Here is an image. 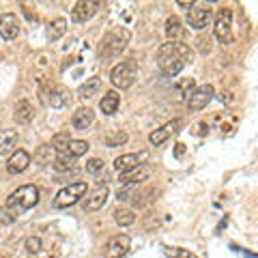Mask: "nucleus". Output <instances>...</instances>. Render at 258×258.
<instances>
[{
  "mask_svg": "<svg viewBox=\"0 0 258 258\" xmlns=\"http://www.w3.org/2000/svg\"><path fill=\"white\" fill-rule=\"evenodd\" d=\"M93 120H95V112L91 108H80L74 112V116H71V125H74V129L84 132V129L93 125Z\"/></svg>",
  "mask_w": 258,
  "mask_h": 258,
  "instance_id": "17",
  "label": "nucleus"
},
{
  "mask_svg": "<svg viewBox=\"0 0 258 258\" xmlns=\"http://www.w3.org/2000/svg\"><path fill=\"white\" fill-rule=\"evenodd\" d=\"M213 86L211 84H203V86H196V88H191V93L187 95V108L191 112H198V110H203L207 108V103L213 99Z\"/></svg>",
  "mask_w": 258,
  "mask_h": 258,
  "instance_id": "8",
  "label": "nucleus"
},
{
  "mask_svg": "<svg viewBox=\"0 0 258 258\" xmlns=\"http://www.w3.org/2000/svg\"><path fill=\"white\" fill-rule=\"evenodd\" d=\"M129 245H132V239L127 235H114L108 239V243L103 245V258H123L129 252Z\"/></svg>",
  "mask_w": 258,
  "mask_h": 258,
  "instance_id": "9",
  "label": "nucleus"
},
{
  "mask_svg": "<svg viewBox=\"0 0 258 258\" xmlns=\"http://www.w3.org/2000/svg\"><path fill=\"white\" fill-rule=\"evenodd\" d=\"M69 142H71V136L69 132H60V134H56L54 138H52V151L56 153V155H60V153H67V147H69Z\"/></svg>",
  "mask_w": 258,
  "mask_h": 258,
  "instance_id": "24",
  "label": "nucleus"
},
{
  "mask_svg": "<svg viewBox=\"0 0 258 258\" xmlns=\"http://www.w3.org/2000/svg\"><path fill=\"white\" fill-rule=\"evenodd\" d=\"M37 205H39V187L37 185H22L7 198L5 213H13V217H20L24 211H30Z\"/></svg>",
  "mask_w": 258,
  "mask_h": 258,
  "instance_id": "2",
  "label": "nucleus"
},
{
  "mask_svg": "<svg viewBox=\"0 0 258 258\" xmlns=\"http://www.w3.org/2000/svg\"><path fill=\"white\" fill-rule=\"evenodd\" d=\"M86 181H76V183H69L67 187H62L58 194L54 196V209H67V207H74L76 203H80V198L86 196Z\"/></svg>",
  "mask_w": 258,
  "mask_h": 258,
  "instance_id": "4",
  "label": "nucleus"
},
{
  "mask_svg": "<svg viewBox=\"0 0 258 258\" xmlns=\"http://www.w3.org/2000/svg\"><path fill=\"white\" fill-rule=\"evenodd\" d=\"M88 149H91V144H88L86 140H71L69 147H67V155L74 157V159H78V157L86 155Z\"/></svg>",
  "mask_w": 258,
  "mask_h": 258,
  "instance_id": "25",
  "label": "nucleus"
},
{
  "mask_svg": "<svg viewBox=\"0 0 258 258\" xmlns=\"http://www.w3.org/2000/svg\"><path fill=\"white\" fill-rule=\"evenodd\" d=\"M136 78H138V69H136V64L132 60H125V62H118L112 67L110 71V80L112 84L120 91H127V88H132Z\"/></svg>",
  "mask_w": 258,
  "mask_h": 258,
  "instance_id": "5",
  "label": "nucleus"
},
{
  "mask_svg": "<svg viewBox=\"0 0 258 258\" xmlns=\"http://www.w3.org/2000/svg\"><path fill=\"white\" fill-rule=\"evenodd\" d=\"M118 103H120V95L116 93V91H108L106 95L101 97V101H99V108H101V112L106 116H112L114 112L118 110Z\"/></svg>",
  "mask_w": 258,
  "mask_h": 258,
  "instance_id": "20",
  "label": "nucleus"
},
{
  "mask_svg": "<svg viewBox=\"0 0 258 258\" xmlns=\"http://www.w3.org/2000/svg\"><path fill=\"white\" fill-rule=\"evenodd\" d=\"M176 5H179V7H185V9H191V5H194V3H187V0H179Z\"/></svg>",
  "mask_w": 258,
  "mask_h": 258,
  "instance_id": "34",
  "label": "nucleus"
},
{
  "mask_svg": "<svg viewBox=\"0 0 258 258\" xmlns=\"http://www.w3.org/2000/svg\"><path fill=\"white\" fill-rule=\"evenodd\" d=\"M64 32H67V20L64 18H56L47 24V39L50 41H58Z\"/></svg>",
  "mask_w": 258,
  "mask_h": 258,
  "instance_id": "22",
  "label": "nucleus"
},
{
  "mask_svg": "<svg viewBox=\"0 0 258 258\" xmlns=\"http://www.w3.org/2000/svg\"><path fill=\"white\" fill-rule=\"evenodd\" d=\"M209 20H211V9L209 5H191V9H187V24L194 30H203Z\"/></svg>",
  "mask_w": 258,
  "mask_h": 258,
  "instance_id": "10",
  "label": "nucleus"
},
{
  "mask_svg": "<svg viewBox=\"0 0 258 258\" xmlns=\"http://www.w3.org/2000/svg\"><path fill=\"white\" fill-rule=\"evenodd\" d=\"M114 222L118 226H132L136 222V213L132 209H125V207H118L114 211Z\"/></svg>",
  "mask_w": 258,
  "mask_h": 258,
  "instance_id": "26",
  "label": "nucleus"
},
{
  "mask_svg": "<svg viewBox=\"0 0 258 258\" xmlns=\"http://www.w3.org/2000/svg\"><path fill=\"white\" fill-rule=\"evenodd\" d=\"M164 127H166V129H168V132H170V134H174V132H179V127H181V120H179V118H174V120H170V123H166Z\"/></svg>",
  "mask_w": 258,
  "mask_h": 258,
  "instance_id": "33",
  "label": "nucleus"
},
{
  "mask_svg": "<svg viewBox=\"0 0 258 258\" xmlns=\"http://www.w3.org/2000/svg\"><path fill=\"white\" fill-rule=\"evenodd\" d=\"M20 35V20L15 13H3L0 15V37L7 41H13Z\"/></svg>",
  "mask_w": 258,
  "mask_h": 258,
  "instance_id": "15",
  "label": "nucleus"
},
{
  "mask_svg": "<svg viewBox=\"0 0 258 258\" xmlns=\"http://www.w3.org/2000/svg\"><path fill=\"white\" fill-rule=\"evenodd\" d=\"M41 239H39V237H28L26 239V249H28V252L30 254H39V252H41Z\"/></svg>",
  "mask_w": 258,
  "mask_h": 258,
  "instance_id": "30",
  "label": "nucleus"
},
{
  "mask_svg": "<svg viewBox=\"0 0 258 258\" xmlns=\"http://www.w3.org/2000/svg\"><path fill=\"white\" fill-rule=\"evenodd\" d=\"M103 142H106V147H110V149L120 147V144H125V142H127V134H125V132H120V129H116V132H110Z\"/></svg>",
  "mask_w": 258,
  "mask_h": 258,
  "instance_id": "27",
  "label": "nucleus"
},
{
  "mask_svg": "<svg viewBox=\"0 0 258 258\" xmlns=\"http://www.w3.org/2000/svg\"><path fill=\"white\" fill-rule=\"evenodd\" d=\"M194 58V52L185 43H164L157 52V67L164 76L174 78L187 67Z\"/></svg>",
  "mask_w": 258,
  "mask_h": 258,
  "instance_id": "1",
  "label": "nucleus"
},
{
  "mask_svg": "<svg viewBox=\"0 0 258 258\" xmlns=\"http://www.w3.org/2000/svg\"><path fill=\"white\" fill-rule=\"evenodd\" d=\"M185 35V28H183V22L176 18V15H172V18L166 20V37L170 43H181V39Z\"/></svg>",
  "mask_w": 258,
  "mask_h": 258,
  "instance_id": "18",
  "label": "nucleus"
},
{
  "mask_svg": "<svg viewBox=\"0 0 258 258\" xmlns=\"http://www.w3.org/2000/svg\"><path fill=\"white\" fill-rule=\"evenodd\" d=\"M168 254H170L172 258H198L196 254H191L189 249H181V247H170Z\"/></svg>",
  "mask_w": 258,
  "mask_h": 258,
  "instance_id": "32",
  "label": "nucleus"
},
{
  "mask_svg": "<svg viewBox=\"0 0 258 258\" xmlns=\"http://www.w3.org/2000/svg\"><path fill=\"white\" fill-rule=\"evenodd\" d=\"M18 144V129H3L0 132V155L11 153Z\"/></svg>",
  "mask_w": 258,
  "mask_h": 258,
  "instance_id": "21",
  "label": "nucleus"
},
{
  "mask_svg": "<svg viewBox=\"0 0 258 258\" xmlns=\"http://www.w3.org/2000/svg\"><path fill=\"white\" fill-rule=\"evenodd\" d=\"M127 41H129V32L125 28H116V30L108 32L99 45V56L101 58H116V56L125 50Z\"/></svg>",
  "mask_w": 258,
  "mask_h": 258,
  "instance_id": "3",
  "label": "nucleus"
},
{
  "mask_svg": "<svg viewBox=\"0 0 258 258\" xmlns=\"http://www.w3.org/2000/svg\"><path fill=\"white\" fill-rule=\"evenodd\" d=\"M99 170H103V161H101L99 157H93L91 161H86V172L97 174Z\"/></svg>",
  "mask_w": 258,
  "mask_h": 258,
  "instance_id": "31",
  "label": "nucleus"
},
{
  "mask_svg": "<svg viewBox=\"0 0 258 258\" xmlns=\"http://www.w3.org/2000/svg\"><path fill=\"white\" fill-rule=\"evenodd\" d=\"M99 88H101V78L93 76V78H88L82 86H80L78 93H80V97H82V99H91L93 95L99 93Z\"/></svg>",
  "mask_w": 258,
  "mask_h": 258,
  "instance_id": "23",
  "label": "nucleus"
},
{
  "mask_svg": "<svg viewBox=\"0 0 258 258\" xmlns=\"http://www.w3.org/2000/svg\"><path fill=\"white\" fill-rule=\"evenodd\" d=\"M108 196H110L108 185L106 183H99L86 196V200H84V211H99V209H103V205L108 203Z\"/></svg>",
  "mask_w": 258,
  "mask_h": 258,
  "instance_id": "11",
  "label": "nucleus"
},
{
  "mask_svg": "<svg viewBox=\"0 0 258 258\" xmlns=\"http://www.w3.org/2000/svg\"><path fill=\"white\" fill-rule=\"evenodd\" d=\"M99 3H93V0H80V3H76L74 11H71V20L78 22V24H84L93 18V15L97 13V9H99Z\"/></svg>",
  "mask_w": 258,
  "mask_h": 258,
  "instance_id": "14",
  "label": "nucleus"
},
{
  "mask_svg": "<svg viewBox=\"0 0 258 258\" xmlns=\"http://www.w3.org/2000/svg\"><path fill=\"white\" fill-rule=\"evenodd\" d=\"M74 157H69L67 153H60V155H56V159L52 161V166L56 168L58 172H64V170H69V168H74Z\"/></svg>",
  "mask_w": 258,
  "mask_h": 258,
  "instance_id": "28",
  "label": "nucleus"
},
{
  "mask_svg": "<svg viewBox=\"0 0 258 258\" xmlns=\"http://www.w3.org/2000/svg\"><path fill=\"white\" fill-rule=\"evenodd\" d=\"M28 166H30V153L22 151V149L15 151L9 157V161H7V170H9V174H22Z\"/></svg>",
  "mask_w": 258,
  "mask_h": 258,
  "instance_id": "16",
  "label": "nucleus"
},
{
  "mask_svg": "<svg viewBox=\"0 0 258 258\" xmlns=\"http://www.w3.org/2000/svg\"><path fill=\"white\" fill-rule=\"evenodd\" d=\"M168 138H170V132H168L166 127H159V129H155V132L149 134V142L153 144V147H159V144H164Z\"/></svg>",
  "mask_w": 258,
  "mask_h": 258,
  "instance_id": "29",
  "label": "nucleus"
},
{
  "mask_svg": "<svg viewBox=\"0 0 258 258\" xmlns=\"http://www.w3.org/2000/svg\"><path fill=\"white\" fill-rule=\"evenodd\" d=\"M183 151H185V149H183V144H176V157H181V155H183Z\"/></svg>",
  "mask_w": 258,
  "mask_h": 258,
  "instance_id": "35",
  "label": "nucleus"
},
{
  "mask_svg": "<svg viewBox=\"0 0 258 258\" xmlns=\"http://www.w3.org/2000/svg\"><path fill=\"white\" fill-rule=\"evenodd\" d=\"M215 37L220 43H232V11L228 9V7H224V9L217 11L215 15Z\"/></svg>",
  "mask_w": 258,
  "mask_h": 258,
  "instance_id": "6",
  "label": "nucleus"
},
{
  "mask_svg": "<svg viewBox=\"0 0 258 258\" xmlns=\"http://www.w3.org/2000/svg\"><path fill=\"white\" fill-rule=\"evenodd\" d=\"M149 176H151V168L147 164H142V166L132 168V170H127V172H120L118 183L129 187V185H140L144 181H149Z\"/></svg>",
  "mask_w": 258,
  "mask_h": 258,
  "instance_id": "12",
  "label": "nucleus"
},
{
  "mask_svg": "<svg viewBox=\"0 0 258 258\" xmlns=\"http://www.w3.org/2000/svg\"><path fill=\"white\" fill-rule=\"evenodd\" d=\"M13 118H15V123H18V125H28L30 120L35 118V108H32V103H30V101H26V99L18 101V106H15V114H13Z\"/></svg>",
  "mask_w": 258,
  "mask_h": 258,
  "instance_id": "19",
  "label": "nucleus"
},
{
  "mask_svg": "<svg viewBox=\"0 0 258 258\" xmlns=\"http://www.w3.org/2000/svg\"><path fill=\"white\" fill-rule=\"evenodd\" d=\"M147 159H149L147 151H142V153H127V155H120V157L114 159V168L118 172H127V170H132V168L142 166Z\"/></svg>",
  "mask_w": 258,
  "mask_h": 258,
  "instance_id": "13",
  "label": "nucleus"
},
{
  "mask_svg": "<svg viewBox=\"0 0 258 258\" xmlns=\"http://www.w3.org/2000/svg\"><path fill=\"white\" fill-rule=\"evenodd\" d=\"M43 99H45L47 106H52V108H56V110H60V108H67V106H69L71 93H69L62 84L52 82V84H47V86L43 88Z\"/></svg>",
  "mask_w": 258,
  "mask_h": 258,
  "instance_id": "7",
  "label": "nucleus"
}]
</instances>
